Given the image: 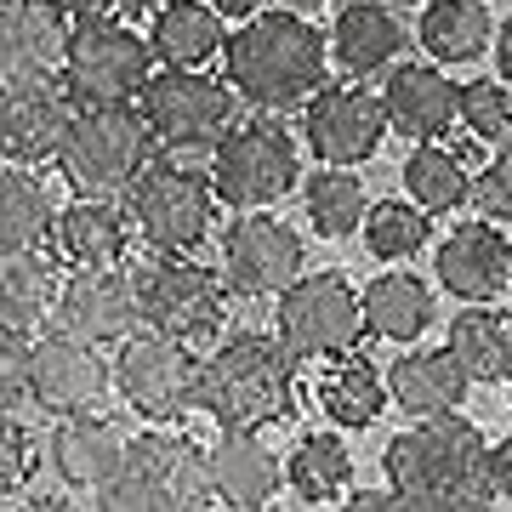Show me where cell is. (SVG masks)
<instances>
[{"mask_svg":"<svg viewBox=\"0 0 512 512\" xmlns=\"http://www.w3.org/2000/svg\"><path fill=\"white\" fill-rule=\"evenodd\" d=\"M484 456H490V444L478 433V421H467L461 410H444V416H421L410 433L387 444L382 473L399 507H490Z\"/></svg>","mask_w":512,"mask_h":512,"instance_id":"cell-1","label":"cell"},{"mask_svg":"<svg viewBox=\"0 0 512 512\" xmlns=\"http://www.w3.org/2000/svg\"><path fill=\"white\" fill-rule=\"evenodd\" d=\"M325 52V35L302 12H274V6H262L256 18H245L222 40L228 86L239 103H251L262 114L302 109L325 86Z\"/></svg>","mask_w":512,"mask_h":512,"instance_id":"cell-2","label":"cell"},{"mask_svg":"<svg viewBox=\"0 0 512 512\" xmlns=\"http://www.w3.org/2000/svg\"><path fill=\"white\" fill-rule=\"evenodd\" d=\"M200 410L217 427H274L296 416V353L279 336L239 330L200 359Z\"/></svg>","mask_w":512,"mask_h":512,"instance_id":"cell-3","label":"cell"},{"mask_svg":"<svg viewBox=\"0 0 512 512\" xmlns=\"http://www.w3.org/2000/svg\"><path fill=\"white\" fill-rule=\"evenodd\" d=\"M154 131L131 103H80L57 143V171L74 194H120L154 160Z\"/></svg>","mask_w":512,"mask_h":512,"instance_id":"cell-4","label":"cell"},{"mask_svg":"<svg viewBox=\"0 0 512 512\" xmlns=\"http://www.w3.org/2000/svg\"><path fill=\"white\" fill-rule=\"evenodd\" d=\"M217 183L211 171L183 160H148L126 188L131 228L148 251H200L217 228Z\"/></svg>","mask_w":512,"mask_h":512,"instance_id":"cell-5","label":"cell"},{"mask_svg":"<svg viewBox=\"0 0 512 512\" xmlns=\"http://www.w3.org/2000/svg\"><path fill=\"white\" fill-rule=\"evenodd\" d=\"M211 501V467L194 439H183L177 427L148 421V433L131 439L126 473L114 478V490L97 507H148V512H183Z\"/></svg>","mask_w":512,"mask_h":512,"instance_id":"cell-6","label":"cell"},{"mask_svg":"<svg viewBox=\"0 0 512 512\" xmlns=\"http://www.w3.org/2000/svg\"><path fill=\"white\" fill-rule=\"evenodd\" d=\"M109 365H114V393L143 421L177 427L188 410H200V359H194L188 342L165 336V330H131Z\"/></svg>","mask_w":512,"mask_h":512,"instance_id":"cell-7","label":"cell"},{"mask_svg":"<svg viewBox=\"0 0 512 512\" xmlns=\"http://www.w3.org/2000/svg\"><path fill=\"white\" fill-rule=\"evenodd\" d=\"M137 302H143V325L165 330L188 348H200L228 319V285L222 274L200 268L194 251H154V262L137 268Z\"/></svg>","mask_w":512,"mask_h":512,"instance_id":"cell-8","label":"cell"},{"mask_svg":"<svg viewBox=\"0 0 512 512\" xmlns=\"http://www.w3.org/2000/svg\"><path fill=\"white\" fill-rule=\"evenodd\" d=\"M211 183H217V200L234 211H268L302 183V154L291 131L274 120L228 126L211 143Z\"/></svg>","mask_w":512,"mask_h":512,"instance_id":"cell-9","label":"cell"},{"mask_svg":"<svg viewBox=\"0 0 512 512\" xmlns=\"http://www.w3.org/2000/svg\"><path fill=\"white\" fill-rule=\"evenodd\" d=\"M137 109L165 154H194L234 126V86L205 69H165L160 63V74H148V86L137 92Z\"/></svg>","mask_w":512,"mask_h":512,"instance_id":"cell-10","label":"cell"},{"mask_svg":"<svg viewBox=\"0 0 512 512\" xmlns=\"http://www.w3.org/2000/svg\"><path fill=\"white\" fill-rule=\"evenodd\" d=\"M63 86L74 103H131L154 74V46L137 29L109 18H80L69 29V52H63Z\"/></svg>","mask_w":512,"mask_h":512,"instance_id":"cell-11","label":"cell"},{"mask_svg":"<svg viewBox=\"0 0 512 512\" xmlns=\"http://www.w3.org/2000/svg\"><path fill=\"white\" fill-rule=\"evenodd\" d=\"M274 336L296 359H342L365 336V302L342 274H296L279 291Z\"/></svg>","mask_w":512,"mask_h":512,"instance_id":"cell-12","label":"cell"},{"mask_svg":"<svg viewBox=\"0 0 512 512\" xmlns=\"http://www.w3.org/2000/svg\"><path fill=\"white\" fill-rule=\"evenodd\" d=\"M302 262H308L302 234L268 211H239V222L222 234V285H228V296H245V302L279 296L302 274Z\"/></svg>","mask_w":512,"mask_h":512,"instance_id":"cell-13","label":"cell"},{"mask_svg":"<svg viewBox=\"0 0 512 512\" xmlns=\"http://www.w3.org/2000/svg\"><path fill=\"white\" fill-rule=\"evenodd\" d=\"M74 103L63 74H23L0 80V160L46 165L57 160V143L74 120Z\"/></svg>","mask_w":512,"mask_h":512,"instance_id":"cell-14","label":"cell"},{"mask_svg":"<svg viewBox=\"0 0 512 512\" xmlns=\"http://www.w3.org/2000/svg\"><path fill=\"white\" fill-rule=\"evenodd\" d=\"M109 387L114 365L103 359L97 342L69 336V330H46L40 342H29V393H35L40 410H52V416L97 410Z\"/></svg>","mask_w":512,"mask_h":512,"instance_id":"cell-15","label":"cell"},{"mask_svg":"<svg viewBox=\"0 0 512 512\" xmlns=\"http://www.w3.org/2000/svg\"><path fill=\"white\" fill-rule=\"evenodd\" d=\"M46 461H52L57 484L69 495H97L103 501L131 461V433L103 410H74V416H57Z\"/></svg>","mask_w":512,"mask_h":512,"instance_id":"cell-16","label":"cell"},{"mask_svg":"<svg viewBox=\"0 0 512 512\" xmlns=\"http://www.w3.org/2000/svg\"><path fill=\"white\" fill-rule=\"evenodd\" d=\"M302 137L319 165H365L387 137V109L359 86H319L302 103Z\"/></svg>","mask_w":512,"mask_h":512,"instance_id":"cell-17","label":"cell"},{"mask_svg":"<svg viewBox=\"0 0 512 512\" xmlns=\"http://www.w3.org/2000/svg\"><path fill=\"white\" fill-rule=\"evenodd\" d=\"M52 319H57V330L86 336L97 348H120L131 330L143 325L137 279L120 274V268H74V274L57 285Z\"/></svg>","mask_w":512,"mask_h":512,"instance_id":"cell-18","label":"cell"},{"mask_svg":"<svg viewBox=\"0 0 512 512\" xmlns=\"http://www.w3.org/2000/svg\"><path fill=\"white\" fill-rule=\"evenodd\" d=\"M433 274L456 302H495L512 291V239L501 234V222H467L450 239H439Z\"/></svg>","mask_w":512,"mask_h":512,"instance_id":"cell-19","label":"cell"},{"mask_svg":"<svg viewBox=\"0 0 512 512\" xmlns=\"http://www.w3.org/2000/svg\"><path fill=\"white\" fill-rule=\"evenodd\" d=\"M131 211L109 200V194H80V200L57 205L52 222V251L69 268H120L131 251Z\"/></svg>","mask_w":512,"mask_h":512,"instance_id":"cell-20","label":"cell"},{"mask_svg":"<svg viewBox=\"0 0 512 512\" xmlns=\"http://www.w3.org/2000/svg\"><path fill=\"white\" fill-rule=\"evenodd\" d=\"M69 52V12L57 0H0V80L57 74Z\"/></svg>","mask_w":512,"mask_h":512,"instance_id":"cell-21","label":"cell"},{"mask_svg":"<svg viewBox=\"0 0 512 512\" xmlns=\"http://www.w3.org/2000/svg\"><path fill=\"white\" fill-rule=\"evenodd\" d=\"M382 109L393 131L416 137V143H439L444 131L461 120V86L444 69H427V63H393Z\"/></svg>","mask_w":512,"mask_h":512,"instance_id":"cell-22","label":"cell"},{"mask_svg":"<svg viewBox=\"0 0 512 512\" xmlns=\"http://www.w3.org/2000/svg\"><path fill=\"white\" fill-rule=\"evenodd\" d=\"M205 467L222 507H268L285 484V467L262 444V427H222V439L205 450Z\"/></svg>","mask_w":512,"mask_h":512,"instance_id":"cell-23","label":"cell"},{"mask_svg":"<svg viewBox=\"0 0 512 512\" xmlns=\"http://www.w3.org/2000/svg\"><path fill=\"white\" fill-rule=\"evenodd\" d=\"M404 23L393 18L387 0H348L336 23H330V57L353 74V80H370V74H387L404 57Z\"/></svg>","mask_w":512,"mask_h":512,"instance_id":"cell-24","label":"cell"},{"mask_svg":"<svg viewBox=\"0 0 512 512\" xmlns=\"http://www.w3.org/2000/svg\"><path fill=\"white\" fill-rule=\"evenodd\" d=\"M467 370L456 365L450 348H421V353H399L393 370H387V399L410 410V416H444V410H461L467 399Z\"/></svg>","mask_w":512,"mask_h":512,"instance_id":"cell-25","label":"cell"},{"mask_svg":"<svg viewBox=\"0 0 512 512\" xmlns=\"http://www.w3.org/2000/svg\"><path fill=\"white\" fill-rule=\"evenodd\" d=\"M444 348L456 353V365L467 370L473 387L507 382L512 376V313H495L490 302H461Z\"/></svg>","mask_w":512,"mask_h":512,"instance_id":"cell-26","label":"cell"},{"mask_svg":"<svg viewBox=\"0 0 512 512\" xmlns=\"http://www.w3.org/2000/svg\"><path fill=\"white\" fill-rule=\"evenodd\" d=\"M222 12L211 0H165L154 23H148V46L154 63L165 69H205L222 52Z\"/></svg>","mask_w":512,"mask_h":512,"instance_id":"cell-27","label":"cell"},{"mask_svg":"<svg viewBox=\"0 0 512 512\" xmlns=\"http://www.w3.org/2000/svg\"><path fill=\"white\" fill-rule=\"evenodd\" d=\"M57 222V194L35 165L6 160L0 165V245L18 251H46Z\"/></svg>","mask_w":512,"mask_h":512,"instance_id":"cell-28","label":"cell"},{"mask_svg":"<svg viewBox=\"0 0 512 512\" xmlns=\"http://www.w3.org/2000/svg\"><path fill=\"white\" fill-rule=\"evenodd\" d=\"M57 302V268L40 251L0 245V330L29 336L40 319H52Z\"/></svg>","mask_w":512,"mask_h":512,"instance_id":"cell-29","label":"cell"},{"mask_svg":"<svg viewBox=\"0 0 512 512\" xmlns=\"http://www.w3.org/2000/svg\"><path fill=\"white\" fill-rule=\"evenodd\" d=\"M359 302H365V330L370 336L399 342V348H410L421 330L433 325V291H427L416 274H376Z\"/></svg>","mask_w":512,"mask_h":512,"instance_id":"cell-30","label":"cell"},{"mask_svg":"<svg viewBox=\"0 0 512 512\" xmlns=\"http://www.w3.org/2000/svg\"><path fill=\"white\" fill-rule=\"evenodd\" d=\"M490 35L495 23L484 0H427V12H421V52L433 63H444V69L484 57Z\"/></svg>","mask_w":512,"mask_h":512,"instance_id":"cell-31","label":"cell"},{"mask_svg":"<svg viewBox=\"0 0 512 512\" xmlns=\"http://www.w3.org/2000/svg\"><path fill=\"white\" fill-rule=\"evenodd\" d=\"M302 200H308V222L325 239H348L365 228V183L353 177V165H319L313 177H302Z\"/></svg>","mask_w":512,"mask_h":512,"instance_id":"cell-32","label":"cell"},{"mask_svg":"<svg viewBox=\"0 0 512 512\" xmlns=\"http://www.w3.org/2000/svg\"><path fill=\"white\" fill-rule=\"evenodd\" d=\"M285 484H291L296 501H342L353 484V456L342 439H330V433H308V439L291 450L285 461Z\"/></svg>","mask_w":512,"mask_h":512,"instance_id":"cell-33","label":"cell"},{"mask_svg":"<svg viewBox=\"0 0 512 512\" xmlns=\"http://www.w3.org/2000/svg\"><path fill=\"white\" fill-rule=\"evenodd\" d=\"M404 194L427 211V217H444V211H461L473 183H467V165L439 143H416V154L404 160Z\"/></svg>","mask_w":512,"mask_h":512,"instance_id":"cell-34","label":"cell"},{"mask_svg":"<svg viewBox=\"0 0 512 512\" xmlns=\"http://www.w3.org/2000/svg\"><path fill=\"white\" fill-rule=\"evenodd\" d=\"M319 404H325V416L336 421V427H370V421L387 410V382L376 376L370 359L342 353V365L319 382Z\"/></svg>","mask_w":512,"mask_h":512,"instance_id":"cell-35","label":"cell"},{"mask_svg":"<svg viewBox=\"0 0 512 512\" xmlns=\"http://www.w3.org/2000/svg\"><path fill=\"white\" fill-rule=\"evenodd\" d=\"M365 245L370 256H382V262H404V256H416L427 239H433V222L421 211L416 200H376L365 211Z\"/></svg>","mask_w":512,"mask_h":512,"instance_id":"cell-36","label":"cell"},{"mask_svg":"<svg viewBox=\"0 0 512 512\" xmlns=\"http://www.w3.org/2000/svg\"><path fill=\"white\" fill-rule=\"evenodd\" d=\"M461 120H467V131L484 137V143L512 137V92L501 80H473V86L461 92Z\"/></svg>","mask_w":512,"mask_h":512,"instance_id":"cell-37","label":"cell"},{"mask_svg":"<svg viewBox=\"0 0 512 512\" xmlns=\"http://www.w3.org/2000/svg\"><path fill=\"white\" fill-rule=\"evenodd\" d=\"M40 456H35V433L23 427L12 410H0V495H23L35 478Z\"/></svg>","mask_w":512,"mask_h":512,"instance_id":"cell-38","label":"cell"},{"mask_svg":"<svg viewBox=\"0 0 512 512\" xmlns=\"http://www.w3.org/2000/svg\"><path fill=\"white\" fill-rule=\"evenodd\" d=\"M473 205L490 222L512 228V148H501V154H495V160L473 177Z\"/></svg>","mask_w":512,"mask_h":512,"instance_id":"cell-39","label":"cell"},{"mask_svg":"<svg viewBox=\"0 0 512 512\" xmlns=\"http://www.w3.org/2000/svg\"><path fill=\"white\" fill-rule=\"evenodd\" d=\"M23 404H35V393H29V342L0 330V410H23Z\"/></svg>","mask_w":512,"mask_h":512,"instance_id":"cell-40","label":"cell"},{"mask_svg":"<svg viewBox=\"0 0 512 512\" xmlns=\"http://www.w3.org/2000/svg\"><path fill=\"white\" fill-rule=\"evenodd\" d=\"M484 478H490V501H512V439H501L484 456Z\"/></svg>","mask_w":512,"mask_h":512,"instance_id":"cell-41","label":"cell"},{"mask_svg":"<svg viewBox=\"0 0 512 512\" xmlns=\"http://www.w3.org/2000/svg\"><path fill=\"white\" fill-rule=\"evenodd\" d=\"M57 6L80 23V18H109V12H120V6H126V0H57Z\"/></svg>","mask_w":512,"mask_h":512,"instance_id":"cell-42","label":"cell"},{"mask_svg":"<svg viewBox=\"0 0 512 512\" xmlns=\"http://www.w3.org/2000/svg\"><path fill=\"white\" fill-rule=\"evenodd\" d=\"M211 6H217L222 18L245 23V18H256V12H262V6H268V0H211Z\"/></svg>","mask_w":512,"mask_h":512,"instance_id":"cell-43","label":"cell"},{"mask_svg":"<svg viewBox=\"0 0 512 512\" xmlns=\"http://www.w3.org/2000/svg\"><path fill=\"white\" fill-rule=\"evenodd\" d=\"M495 57H501V74L512 80V18L501 23V35H495Z\"/></svg>","mask_w":512,"mask_h":512,"instance_id":"cell-44","label":"cell"},{"mask_svg":"<svg viewBox=\"0 0 512 512\" xmlns=\"http://www.w3.org/2000/svg\"><path fill=\"white\" fill-rule=\"evenodd\" d=\"M507 387H512V376H507Z\"/></svg>","mask_w":512,"mask_h":512,"instance_id":"cell-45","label":"cell"},{"mask_svg":"<svg viewBox=\"0 0 512 512\" xmlns=\"http://www.w3.org/2000/svg\"><path fill=\"white\" fill-rule=\"evenodd\" d=\"M416 6H421V0H416Z\"/></svg>","mask_w":512,"mask_h":512,"instance_id":"cell-46","label":"cell"}]
</instances>
